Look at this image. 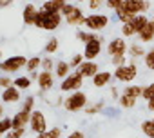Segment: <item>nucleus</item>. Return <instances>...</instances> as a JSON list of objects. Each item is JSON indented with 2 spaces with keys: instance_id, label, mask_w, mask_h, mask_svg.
Segmentation results:
<instances>
[{
  "instance_id": "79ce46f5",
  "label": "nucleus",
  "mask_w": 154,
  "mask_h": 138,
  "mask_svg": "<svg viewBox=\"0 0 154 138\" xmlns=\"http://www.w3.org/2000/svg\"><path fill=\"white\" fill-rule=\"evenodd\" d=\"M11 86H13V80L9 77H0V87H2V89H8Z\"/></svg>"
},
{
  "instance_id": "a19ab883",
  "label": "nucleus",
  "mask_w": 154,
  "mask_h": 138,
  "mask_svg": "<svg viewBox=\"0 0 154 138\" xmlns=\"http://www.w3.org/2000/svg\"><path fill=\"white\" fill-rule=\"evenodd\" d=\"M123 2H125V0H107V8L109 9H112V11H116V9H120L122 6H123Z\"/></svg>"
},
{
  "instance_id": "603ef678",
  "label": "nucleus",
  "mask_w": 154,
  "mask_h": 138,
  "mask_svg": "<svg viewBox=\"0 0 154 138\" xmlns=\"http://www.w3.org/2000/svg\"><path fill=\"white\" fill-rule=\"evenodd\" d=\"M78 2H87V0H78Z\"/></svg>"
},
{
  "instance_id": "412c9836",
  "label": "nucleus",
  "mask_w": 154,
  "mask_h": 138,
  "mask_svg": "<svg viewBox=\"0 0 154 138\" xmlns=\"http://www.w3.org/2000/svg\"><path fill=\"white\" fill-rule=\"evenodd\" d=\"M71 64L69 62H63V60H60V62H56V65H54V75L58 77V78H65L67 75H71Z\"/></svg>"
},
{
  "instance_id": "aec40b11",
  "label": "nucleus",
  "mask_w": 154,
  "mask_h": 138,
  "mask_svg": "<svg viewBox=\"0 0 154 138\" xmlns=\"http://www.w3.org/2000/svg\"><path fill=\"white\" fill-rule=\"evenodd\" d=\"M149 20H150V18H149L145 13H141V15H136V17H132V20H131L129 24L132 26L134 33H136V35H140V33H141V29H143V27L149 24Z\"/></svg>"
},
{
  "instance_id": "f257e3e1",
  "label": "nucleus",
  "mask_w": 154,
  "mask_h": 138,
  "mask_svg": "<svg viewBox=\"0 0 154 138\" xmlns=\"http://www.w3.org/2000/svg\"><path fill=\"white\" fill-rule=\"evenodd\" d=\"M62 24V13H49L44 9H38V17L35 22V27L44 31H54Z\"/></svg>"
},
{
  "instance_id": "c85d7f7f",
  "label": "nucleus",
  "mask_w": 154,
  "mask_h": 138,
  "mask_svg": "<svg viewBox=\"0 0 154 138\" xmlns=\"http://www.w3.org/2000/svg\"><path fill=\"white\" fill-rule=\"evenodd\" d=\"M78 40H82L84 44H87V42H93V40H96V38H100V36H96V33H93V31H78Z\"/></svg>"
},
{
  "instance_id": "4c0bfd02",
  "label": "nucleus",
  "mask_w": 154,
  "mask_h": 138,
  "mask_svg": "<svg viewBox=\"0 0 154 138\" xmlns=\"http://www.w3.org/2000/svg\"><path fill=\"white\" fill-rule=\"evenodd\" d=\"M102 109H103V102H98V104H94V105L85 107V113H87V114H96V113L102 111Z\"/></svg>"
},
{
  "instance_id": "3c124183",
  "label": "nucleus",
  "mask_w": 154,
  "mask_h": 138,
  "mask_svg": "<svg viewBox=\"0 0 154 138\" xmlns=\"http://www.w3.org/2000/svg\"><path fill=\"white\" fill-rule=\"evenodd\" d=\"M0 58H2V49H0Z\"/></svg>"
},
{
  "instance_id": "c9c22d12",
  "label": "nucleus",
  "mask_w": 154,
  "mask_h": 138,
  "mask_svg": "<svg viewBox=\"0 0 154 138\" xmlns=\"http://www.w3.org/2000/svg\"><path fill=\"white\" fill-rule=\"evenodd\" d=\"M84 60H85V56L78 53V55H72V58H71L69 64H71V67H80V65L84 64Z\"/></svg>"
},
{
  "instance_id": "1a4fd4ad",
  "label": "nucleus",
  "mask_w": 154,
  "mask_h": 138,
  "mask_svg": "<svg viewBox=\"0 0 154 138\" xmlns=\"http://www.w3.org/2000/svg\"><path fill=\"white\" fill-rule=\"evenodd\" d=\"M29 125H31V129H33L36 134H40V133H44V131L49 129V127H47V118H45V114H44L42 111H38V109H35V111L31 113Z\"/></svg>"
},
{
  "instance_id": "f03ea898",
  "label": "nucleus",
  "mask_w": 154,
  "mask_h": 138,
  "mask_svg": "<svg viewBox=\"0 0 154 138\" xmlns=\"http://www.w3.org/2000/svg\"><path fill=\"white\" fill-rule=\"evenodd\" d=\"M109 24H111V18L107 15H102V13H93V15L85 17V20H84V27L87 31H93V33L105 29Z\"/></svg>"
},
{
  "instance_id": "72a5a7b5",
  "label": "nucleus",
  "mask_w": 154,
  "mask_h": 138,
  "mask_svg": "<svg viewBox=\"0 0 154 138\" xmlns=\"http://www.w3.org/2000/svg\"><path fill=\"white\" fill-rule=\"evenodd\" d=\"M111 64H112L114 67H122V65H125V64H127V56H125V55L111 56Z\"/></svg>"
},
{
  "instance_id": "393cba45",
  "label": "nucleus",
  "mask_w": 154,
  "mask_h": 138,
  "mask_svg": "<svg viewBox=\"0 0 154 138\" xmlns=\"http://www.w3.org/2000/svg\"><path fill=\"white\" fill-rule=\"evenodd\" d=\"M13 86L18 87L20 91H26V89L31 87V78H29V77H17V78L13 80Z\"/></svg>"
},
{
  "instance_id": "37998d69",
  "label": "nucleus",
  "mask_w": 154,
  "mask_h": 138,
  "mask_svg": "<svg viewBox=\"0 0 154 138\" xmlns=\"http://www.w3.org/2000/svg\"><path fill=\"white\" fill-rule=\"evenodd\" d=\"M11 134H13L15 138H22V136L26 134V129H24V127H18V129H13V131H11Z\"/></svg>"
},
{
  "instance_id": "9b49d317",
  "label": "nucleus",
  "mask_w": 154,
  "mask_h": 138,
  "mask_svg": "<svg viewBox=\"0 0 154 138\" xmlns=\"http://www.w3.org/2000/svg\"><path fill=\"white\" fill-rule=\"evenodd\" d=\"M100 51H102V38H96V40L85 44L84 56H85V60H94L100 56Z\"/></svg>"
},
{
  "instance_id": "09e8293b",
  "label": "nucleus",
  "mask_w": 154,
  "mask_h": 138,
  "mask_svg": "<svg viewBox=\"0 0 154 138\" xmlns=\"http://www.w3.org/2000/svg\"><path fill=\"white\" fill-rule=\"evenodd\" d=\"M4 118V107H2V104H0V120Z\"/></svg>"
},
{
  "instance_id": "49530a36",
  "label": "nucleus",
  "mask_w": 154,
  "mask_h": 138,
  "mask_svg": "<svg viewBox=\"0 0 154 138\" xmlns=\"http://www.w3.org/2000/svg\"><path fill=\"white\" fill-rule=\"evenodd\" d=\"M147 107H149V111H152V113H154V98L147 102Z\"/></svg>"
},
{
  "instance_id": "f704fd0d",
  "label": "nucleus",
  "mask_w": 154,
  "mask_h": 138,
  "mask_svg": "<svg viewBox=\"0 0 154 138\" xmlns=\"http://www.w3.org/2000/svg\"><path fill=\"white\" fill-rule=\"evenodd\" d=\"M136 33H134V29H132V26L127 22V24H122V36L123 38H129V36H134Z\"/></svg>"
},
{
  "instance_id": "de8ad7c7",
  "label": "nucleus",
  "mask_w": 154,
  "mask_h": 138,
  "mask_svg": "<svg viewBox=\"0 0 154 138\" xmlns=\"http://www.w3.org/2000/svg\"><path fill=\"white\" fill-rule=\"evenodd\" d=\"M111 95H112V98H120V95H118V89H116V87H112V89H111Z\"/></svg>"
},
{
  "instance_id": "2eb2a0df",
  "label": "nucleus",
  "mask_w": 154,
  "mask_h": 138,
  "mask_svg": "<svg viewBox=\"0 0 154 138\" xmlns=\"http://www.w3.org/2000/svg\"><path fill=\"white\" fill-rule=\"evenodd\" d=\"M36 17H38V9L35 8V4H26V8H24V11H22V20H24V24L35 26Z\"/></svg>"
},
{
  "instance_id": "7ed1b4c3",
  "label": "nucleus",
  "mask_w": 154,
  "mask_h": 138,
  "mask_svg": "<svg viewBox=\"0 0 154 138\" xmlns=\"http://www.w3.org/2000/svg\"><path fill=\"white\" fill-rule=\"evenodd\" d=\"M63 107L71 113H76V111H82L87 107V95L82 93V91H74L71 93L65 100H63Z\"/></svg>"
},
{
  "instance_id": "6ab92c4d",
  "label": "nucleus",
  "mask_w": 154,
  "mask_h": 138,
  "mask_svg": "<svg viewBox=\"0 0 154 138\" xmlns=\"http://www.w3.org/2000/svg\"><path fill=\"white\" fill-rule=\"evenodd\" d=\"M138 38H140L141 44H149V42L154 40V17H152V18L149 20V24L141 29V33L138 35Z\"/></svg>"
},
{
  "instance_id": "20e7f679",
  "label": "nucleus",
  "mask_w": 154,
  "mask_h": 138,
  "mask_svg": "<svg viewBox=\"0 0 154 138\" xmlns=\"http://www.w3.org/2000/svg\"><path fill=\"white\" fill-rule=\"evenodd\" d=\"M26 64H27V58L24 55H13V56L0 62V71L2 73H17L22 67H26Z\"/></svg>"
},
{
  "instance_id": "cd10ccee",
  "label": "nucleus",
  "mask_w": 154,
  "mask_h": 138,
  "mask_svg": "<svg viewBox=\"0 0 154 138\" xmlns=\"http://www.w3.org/2000/svg\"><path fill=\"white\" fill-rule=\"evenodd\" d=\"M60 136H62V129L60 127H51V129L40 133L36 138H60Z\"/></svg>"
},
{
  "instance_id": "a878e982",
  "label": "nucleus",
  "mask_w": 154,
  "mask_h": 138,
  "mask_svg": "<svg viewBox=\"0 0 154 138\" xmlns=\"http://www.w3.org/2000/svg\"><path fill=\"white\" fill-rule=\"evenodd\" d=\"M42 67V58L40 56H33V58H27V64H26V69L29 73H36V69Z\"/></svg>"
},
{
  "instance_id": "864d4df0",
  "label": "nucleus",
  "mask_w": 154,
  "mask_h": 138,
  "mask_svg": "<svg viewBox=\"0 0 154 138\" xmlns=\"http://www.w3.org/2000/svg\"><path fill=\"white\" fill-rule=\"evenodd\" d=\"M0 136H2V131H0Z\"/></svg>"
},
{
  "instance_id": "6e6552de",
  "label": "nucleus",
  "mask_w": 154,
  "mask_h": 138,
  "mask_svg": "<svg viewBox=\"0 0 154 138\" xmlns=\"http://www.w3.org/2000/svg\"><path fill=\"white\" fill-rule=\"evenodd\" d=\"M122 8L131 17H136V15H141V13L147 15V11L150 9V2H149V0H125Z\"/></svg>"
},
{
  "instance_id": "473e14b6",
  "label": "nucleus",
  "mask_w": 154,
  "mask_h": 138,
  "mask_svg": "<svg viewBox=\"0 0 154 138\" xmlns=\"http://www.w3.org/2000/svg\"><path fill=\"white\" fill-rule=\"evenodd\" d=\"M58 51V38H49V42L45 44V53L47 55H53Z\"/></svg>"
},
{
  "instance_id": "bb28decb",
  "label": "nucleus",
  "mask_w": 154,
  "mask_h": 138,
  "mask_svg": "<svg viewBox=\"0 0 154 138\" xmlns=\"http://www.w3.org/2000/svg\"><path fill=\"white\" fill-rule=\"evenodd\" d=\"M141 133L147 138H154V120H143L141 122Z\"/></svg>"
},
{
  "instance_id": "f8f14e48",
  "label": "nucleus",
  "mask_w": 154,
  "mask_h": 138,
  "mask_svg": "<svg viewBox=\"0 0 154 138\" xmlns=\"http://www.w3.org/2000/svg\"><path fill=\"white\" fill-rule=\"evenodd\" d=\"M36 84L40 87V91H49L53 89V84H54V77L51 71H40L38 77H36Z\"/></svg>"
},
{
  "instance_id": "5701e85b",
  "label": "nucleus",
  "mask_w": 154,
  "mask_h": 138,
  "mask_svg": "<svg viewBox=\"0 0 154 138\" xmlns=\"http://www.w3.org/2000/svg\"><path fill=\"white\" fill-rule=\"evenodd\" d=\"M118 102H120V105H122L123 109H132V107L136 105L138 98H132V96H129V95L122 93V95H120V98H118Z\"/></svg>"
},
{
  "instance_id": "5fc2aeb1",
  "label": "nucleus",
  "mask_w": 154,
  "mask_h": 138,
  "mask_svg": "<svg viewBox=\"0 0 154 138\" xmlns=\"http://www.w3.org/2000/svg\"><path fill=\"white\" fill-rule=\"evenodd\" d=\"M152 120H154V118H152Z\"/></svg>"
},
{
  "instance_id": "58836bf2",
  "label": "nucleus",
  "mask_w": 154,
  "mask_h": 138,
  "mask_svg": "<svg viewBox=\"0 0 154 138\" xmlns=\"http://www.w3.org/2000/svg\"><path fill=\"white\" fill-rule=\"evenodd\" d=\"M42 69H44V71H53V69H54V62L49 56L42 58Z\"/></svg>"
},
{
  "instance_id": "a18cd8bd",
  "label": "nucleus",
  "mask_w": 154,
  "mask_h": 138,
  "mask_svg": "<svg viewBox=\"0 0 154 138\" xmlns=\"http://www.w3.org/2000/svg\"><path fill=\"white\" fill-rule=\"evenodd\" d=\"M9 6H13V0H0V9L9 8Z\"/></svg>"
},
{
  "instance_id": "2f4dec72",
  "label": "nucleus",
  "mask_w": 154,
  "mask_h": 138,
  "mask_svg": "<svg viewBox=\"0 0 154 138\" xmlns=\"http://www.w3.org/2000/svg\"><path fill=\"white\" fill-rule=\"evenodd\" d=\"M141 98L143 100H152L154 98V82H150L149 86H143V93H141Z\"/></svg>"
},
{
  "instance_id": "f3484780",
  "label": "nucleus",
  "mask_w": 154,
  "mask_h": 138,
  "mask_svg": "<svg viewBox=\"0 0 154 138\" xmlns=\"http://www.w3.org/2000/svg\"><path fill=\"white\" fill-rule=\"evenodd\" d=\"M111 80H112V73H109V71H98V73L93 77V86L100 89V87L109 86Z\"/></svg>"
},
{
  "instance_id": "b1692460",
  "label": "nucleus",
  "mask_w": 154,
  "mask_h": 138,
  "mask_svg": "<svg viewBox=\"0 0 154 138\" xmlns=\"http://www.w3.org/2000/svg\"><path fill=\"white\" fill-rule=\"evenodd\" d=\"M125 95L132 96V98H141V93H143V86H138V84H132V86H127L123 89Z\"/></svg>"
},
{
  "instance_id": "dca6fc26",
  "label": "nucleus",
  "mask_w": 154,
  "mask_h": 138,
  "mask_svg": "<svg viewBox=\"0 0 154 138\" xmlns=\"http://www.w3.org/2000/svg\"><path fill=\"white\" fill-rule=\"evenodd\" d=\"M67 4H69L67 0H45L40 9L49 11V13H62V9H63Z\"/></svg>"
},
{
  "instance_id": "7c9ffc66",
  "label": "nucleus",
  "mask_w": 154,
  "mask_h": 138,
  "mask_svg": "<svg viewBox=\"0 0 154 138\" xmlns=\"http://www.w3.org/2000/svg\"><path fill=\"white\" fill-rule=\"evenodd\" d=\"M143 64H145L147 69L154 71V49H150V51L145 53V56H143Z\"/></svg>"
},
{
  "instance_id": "4be33fe9",
  "label": "nucleus",
  "mask_w": 154,
  "mask_h": 138,
  "mask_svg": "<svg viewBox=\"0 0 154 138\" xmlns=\"http://www.w3.org/2000/svg\"><path fill=\"white\" fill-rule=\"evenodd\" d=\"M127 53H129L132 58H141V56H145V53H147V51L143 49L141 42H140V44H136V42H134V44H131V45H129Z\"/></svg>"
},
{
  "instance_id": "ddd939ff",
  "label": "nucleus",
  "mask_w": 154,
  "mask_h": 138,
  "mask_svg": "<svg viewBox=\"0 0 154 138\" xmlns=\"http://www.w3.org/2000/svg\"><path fill=\"white\" fill-rule=\"evenodd\" d=\"M98 64L94 62V60H84V64L78 67V71L82 73V77L84 78H93L96 73H98Z\"/></svg>"
},
{
  "instance_id": "39448f33",
  "label": "nucleus",
  "mask_w": 154,
  "mask_h": 138,
  "mask_svg": "<svg viewBox=\"0 0 154 138\" xmlns=\"http://www.w3.org/2000/svg\"><path fill=\"white\" fill-rule=\"evenodd\" d=\"M84 86V77L82 73L76 69V71H72L71 75H67L62 84H60V89L65 91V93H74V91H80V87Z\"/></svg>"
},
{
  "instance_id": "8fccbe9b",
  "label": "nucleus",
  "mask_w": 154,
  "mask_h": 138,
  "mask_svg": "<svg viewBox=\"0 0 154 138\" xmlns=\"http://www.w3.org/2000/svg\"><path fill=\"white\" fill-rule=\"evenodd\" d=\"M6 138H15V136H13L11 133H8V136H6Z\"/></svg>"
},
{
  "instance_id": "e433bc0d",
  "label": "nucleus",
  "mask_w": 154,
  "mask_h": 138,
  "mask_svg": "<svg viewBox=\"0 0 154 138\" xmlns=\"http://www.w3.org/2000/svg\"><path fill=\"white\" fill-rule=\"evenodd\" d=\"M22 107H24V109H27V111H35V96H26V98H24Z\"/></svg>"
},
{
  "instance_id": "ea45409f",
  "label": "nucleus",
  "mask_w": 154,
  "mask_h": 138,
  "mask_svg": "<svg viewBox=\"0 0 154 138\" xmlns=\"http://www.w3.org/2000/svg\"><path fill=\"white\" fill-rule=\"evenodd\" d=\"M107 2V0H87V4H89V9L91 11H96V9H100L103 4Z\"/></svg>"
},
{
  "instance_id": "9d476101",
  "label": "nucleus",
  "mask_w": 154,
  "mask_h": 138,
  "mask_svg": "<svg viewBox=\"0 0 154 138\" xmlns=\"http://www.w3.org/2000/svg\"><path fill=\"white\" fill-rule=\"evenodd\" d=\"M127 49H129V45H127V42H125L123 38H114V40H111L109 45H107V53H109L111 56L127 55Z\"/></svg>"
},
{
  "instance_id": "a211bd4d",
  "label": "nucleus",
  "mask_w": 154,
  "mask_h": 138,
  "mask_svg": "<svg viewBox=\"0 0 154 138\" xmlns=\"http://www.w3.org/2000/svg\"><path fill=\"white\" fill-rule=\"evenodd\" d=\"M18 100H20V89L18 87L11 86V87L2 91V102L4 104H17Z\"/></svg>"
},
{
  "instance_id": "0eeeda50",
  "label": "nucleus",
  "mask_w": 154,
  "mask_h": 138,
  "mask_svg": "<svg viewBox=\"0 0 154 138\" xmlns=\"http://www.w3.org/2000/svg\"><path fill=\"white\" fill-rule=\"evenodd\" d=\"M112 77L118 80V82H132L136 77H138V65L136 64H125L122 67H114V73Z\"/></svg>"
},
{
  "instance_id": "423d86ee",
  "label": "nucleus",
  "mask_w": 154,
  "mask_h": 138,
  "mask_svg": "<svg viewBox=\"0 0 154 138\" xmlns=\"http://www.w3.org/2000/svg\"><path fill=\"white\" fill-rule=\"evenodd\" d=\"M62 17L65 18V22H67L69 26H84V20H85L84 11H82L80 8L72 6V4H67V6L62 9Z\"/></svg>"
},
{
  "instance_id": "c756f323",
  "label": "nucleus",
  "mask_w": 154,
  "mask_h": 138,
  "mask_svg": "<svg viewBox=\"0 0 154 138\" xmlns=\"http://www.w3.org/2000/svg\"><path fill=\"white\" fill-rule=\"evenodd\" d=\"M0 131H2V134H6V133H11L13 131V118H2L0 120Z\"/></svg>"
},
{
  "instance_id": "c03bdc74",
  "label": "nucleus",
  "mask_w": 154,
  "mask_h": 138,
  "mask_svg": "<svg viewBox=\"0 0 154 138\" xmlns=\"http://www.w3.org/2000/svg\"><path fill=\"white\" fill-rule=\"evenodd\" d=\"M67 138H85V134H84L82 131H72Z\"/></svg>"
},
{
  "instance_id": "4468645a",
  "label": "nucleus",
  "mask_w": 154,
  "mask_h": 138,
  "mask_svg": "<svg viewBox=\"0 0 154 138\" xmlns=\"http://www.w3.org/2000/svg\"><path fill=\"white\" fill-rule=\"evenodd\" d=\"M31 113L33 111H27V109H20L15 116H13V129H18V127H26L31 120Z\"/></svg>"
}]
</instances>
